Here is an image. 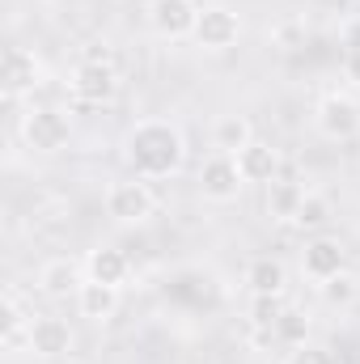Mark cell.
Instances as JSON below:
<instances>
[{
	"label": "cell",
	"instance_id": "obj_25",
	"mask_svg": "<svg viewBox=\"0 0 360 364\" xmlns=\"http://www.w3.org/2000/svg\"><path fill=\"white\" fill-rule=\"evenodd\" d=\"M344 73H348V81L360 90V47H352V51L344 55Z\"/></svg>",
	"mask_w": 360,
	"mask_h": 364
},
{
	"label": "cell",
	"instance_id": "obj_7",
	"mask_svg": "<svg viewBox=\"0 0 360 364\" xmlns=\"http://www.w3.org/2000/svg\"><path fill=\"white\" fill-rule=\"evenodd\" d=\"M203 51H229L238 38H242V17L225 4H208L199 9V21H195V34H191Z\"/></svg>",
	"mask_w": 360,
	"mask_h": 364
},
{
	"label": "cell",
	"instance_id": "obj_18",
	"mask_svg": "<svg viewBox=\"0 0 360 364\" xmlns=\"http://www.w3.org/2000/svg\"><path fill=\"white\" fill-rule=\"evenodd\" d=\"M250 140H255V127H250V119H242V114H225V119H216V127H212V149H216V153L238 157Z\"/></svg>",
	"mask_w": 360,
	"mask_h": 364
},
{
	"label": "cell",
	"instance_id": "obj_23",
	"mask_svg": "<svg viewBox=\"0 0 360 364\" xmlns=\"http://www.w3.org/2000/svg\"><path fill=\"white\" fill-rule=\"evenodd\" d=\"M318 292H322V301H327V305L344 309V305H352V301L360 296V279L352 272H339V275H331L327 284H318Z\"/></svg>",
	"mask_w": 360,
	"mask_h": 364
},
{
	"label": "cell",
	"instance_id": "obj_10",
	"mask_svg": "<svg viewBox=\"0 0 360 364\" xmlns=\"http://www.w3.org/2000/svg\"><path fill=\"white\" fill-rule=\"evenodd\" d=\"M149 21L162 38H191L199 21V0H153Z\"/></svg>",
	"mask_w": 360,
	"mask_h": 364
},
{
	"label": "cell",
	"instance_id": "obj_22",
	"mask_svg": "<svg viewBox=\"0 0 360 364\" xmlns=\"http://www.w3.org/2000/svg\"><path fill=\"white\" fill-rule=\"evenodd\" d=\"M271 339L288 343V352H292V348H301V343H309V318H305L301 309H284V318L275 322Z\"/></svg>",
	"mask_w": 360,
	"mask_h": 364
},
{
	"label": "cell",
	"instance_id": "obj_17",
	"mask_svg": "<svg viewBox=\"0 0 360 364\" xmlns=\"http://www.w3.org/2000/svg\"><path fill=\"white\" fill-rule=\"evenodd\" d=\"M77 309H81V318H90V322H110V318L119 314V288L97 284V279H85L81 292H77Z\"/></svg>",
	"mask_w": 360,
	"mask_h": 364
},
{
	"label": "cell",
	"instance_id": "obj_6",
	"mask_svg": "<svg viewBox=\"0 0 360 364\" xmlns=\"http://www.w3.org/2000/svg\"><path fill=\"white\" fill-rule=\"evenodd\" d=\"M314 123L327 140H352L360 132V102L352 93H322L318 110H314Z\"/></svg>",
	"mask_w": 360,
	"mask_h": 364
},
{
	"label": "cell",
	"instance_id": "obj_19",
	"mask_svg": "<svg viewBox=\"0 0 360 364\" xmlns=\"http://www.w3.org/2000/svg\"><path fill=\"white\" fill-rule=\"evenodd\" d=\"M301 199H305V186H301V182L275 178L268 186V212H271V220H292V216H297V208H301Z\"/></svg>",
	"mask_w": 360,
	"mask_h": 364
},
{
	"label": "cell",
	"instance_id": "obj_20",
	"mask_svg": "<svg viewBox=\"0 0 360 364\" xmlns=\"http://www.w3.org/2000/svg\"><path fill=\"white\" fill-rule=\"evenodd\" d=\"M292 225H301V229H327L331 225V199L327 195H318V191H305V199H301V208H297V216H292Z\"/></svg>",
	"mask_w": 360,
	"mask_h": 364
},
{
	"label": "cell",
	"instance_id": "obj_2",
	"mask_svg": "<svg viewBox=\"0 0 360 364\" xmlns=\"http://www.w3.org/2000/svg\"><path fill=\"white\" fill-rule=\"evenodd\" d=\"M157 212V195L149 178H119L106 186V216L119 220V225H144L149 216Z\"/></svg>",
	"mask_w": 360,
	"mask_h": 364
},
{
	"label": "cell",
	"instance_id": "obj_12",
	"mask_svg": "<svg viewBox=\"0 0 360 364\" xmlns=\"http://www.w3.org/2000/svg\"><path fill=\"white\" fill-rule=\"evenodd\" d=\"M26 348H30L34 356H43V360H55V356H64V352L73 348V326H68L64 318H34Z\"/></svg>",
	"mask_w": 360,
	"mask_h": 364
},
{
	"label": "cell",
	"instance_id": "obj_3",
	"mask_svg": "<svg viewBox=\"0 0 360 364\" xmlns=\"http://www.w3.org/2000/svg\"><path fill=\"white\" fill-rule=\"evenodd\" d=\"M68 93L81 106H106L119 93V68L115 60H81L68 77Z\"/></svg>",
	"mask_w": 360,
	"mask_h": 364
},
{
	"label": "cell",
	"instance_id": "obj_15",
	"mask_svg": "<svg viewBox=\"0 0 360 364\" xmlns=\"http://www.w3.org/2000/svg\"><path fill=\"white\" fill-rule=\"evenodd\" d=\"M30 326H34V318L26 314V305L17 301V292H4V301H0V343L9 352L26 348L30 343Z\"/></svg>",
	"mask_w": 360,
	"mask_h": 364
},
{
	"label": "cell",
	"instance_id": "obj_1",
	"mask_svg": "<svg viewBox=\"0 0 360 364\" xmlns=\"http://www.w3.org/2000/svg\"><path fill=\"white\" fill-rule=\"evenodd\" d=\"M123 161L136 178H170L186 161V136L170 119H140L123 136Z\"/></svg>",
	"mask_w": 360,
	"mask_h": 364
},
{
	"label": "cell",
	"instance_id": "obj_26",
	"mask_svg": "<svg viewBox=\"0 0 360 364\" xmlns=\"http://www.w3.org/2000/svg\"><path fill=\"white\" fill-rule=\"evenodd\" d=\"M344 47L352 51V47H360V21H352L348 30H344Z\"/></svg>",
	"mask_w": 360,
	"mask_h": 364
},
{
	"label": "cell",
	"instance_id": "obj_9",
	"mask_svg": "<svg viewBox=\"0 0 360 364\" xmlns=\"http://www.w3.org/2000/svg\"><path fill=\"white\" fill-rule=\"evenodd\" d=\"M43 85V60L26 47H9L4 51V97L17 102L21 93H34Z\"/></svg>",
	"mask_w": 360,
	"mask_h": 364
},
{
	"label": "cell",
	"instance_id": "obj_8",
	"mask_svg": "<svg viewBox=\"0 0 360 364\" xmlns=\"http://www.w3.org/2000/svg\"><path fill=\"white\" fill-rule=\"evenodd\" d=\"M301 272L309 275L314 284H327L331 275L348 272V250H344V242H339V237H327V233L309 237L305 250H301Z\"/></svg>",
	"mask_w": 360,
	"mask_h": 364
},
{
	"label": "cell",
	"instance_id": "obj_14",
	"mask_svg": "<svg viewBox=\"0 0 360 364\" xmlns=\"http://www.w3.org/2000/svg\"><path fill=\"white\" fill-rule=\"evenodd\" d=\"M85 275L97 284H110V288H123L127 275H132V259L119 250V246H97L85 255Z\"/></svg>",
	"mask_w": 360,
	"mask_h": 364
},
{
	"label": "cell",
	"instance_id": "obj_4",
	"mask_svg": "<svg viewBox=\"0 0 360 364\" xmlns=\"http://www.w3.org/2000/svg\"><path fill=\"white\" fill-rule=\"evenodd\" d=\"M68 136H73V123H68V114L55 110V106H38V110H30V114L21 119V140H26V149H34V153H60V149L68 144Z\"/></svg>",
	"mask_w": 360,
	"mask_h": 364
},
{
	"label": "cell",
	"instance_id": "obj_21",
	"mask_svg": "<svg viewBox=\"0 0 360 364\" xmlns=\"http://www.w3.org/2000/svg\"><path fill=\"white\" fill-rule=\"evenodd\" d=\"M284 296H250V326L263 335V339H271V331H275V322L284 318Z\"/></svg>",
	"mask_w": 360,
	"mask_h": 364
},
{
	"label": "cell",
	"instance_id": "obj_5",
	"mask_svg": "<svg viewBox=\"0 0 360 364\" xmlns=\"http://www.w3.org/2000/svg\"><path fill=\"white\" fill-rule=\"evenodd\" d=\"M242 186H246V178L238 170V157H229V153H212L199 166V195L208 203H233L242 195Z\"/></svg>",
	"mask_w": 360,
	"mask_h": 364
},
{
	"label": "cell",
	"instance_id": "obj_11",
	"mask_svg": "<svg viewBox=\"0 0 360 364\" xmlns=\"http://www.w3.org/2000/svg\"><path fill=\"white\" fill-rule=\"evenodd\" d=\"M90 275H85V263H73V259H51V263H43L38 267V292L43 296H51V301H68V296H77L81 292V284H85Z\"/></svg>",
	"mask_w": 360,
	"mask_h": 364
},
{
	"label": "cell",
	"instance_id": "obj_27",
	"mask_svg": "<svg viewBox=\"0 0 360 364\" xmlns=\"http://www.w3.org/2000/svg\"><path fill=\"white\" fill-rule=\"evenodd\" d=\"M221 364H242V360H221Z\"/></svg>",
	"mask_w": 360,
	"mask_h": 364
},
{
	"label": "cell",
	"instance_id": "obj_13",
	"mask_svg": "<svg viewBox=\"0 0 360 364\" xmlns=\"http://www.w3.org/2000/svg\"><path fill=\"white\" fill-rule=\"evenodd\" d=\"M238 170H242V178L246 182H271L280 178V149H271L268 140H250L242 153H238Z\"/></svg>",
	"mask_w": 360,
	"mask_h": 364
},
{
	"label": "cell",
	"instance_id": "obj_16",
	"mask_svg": "<svg viewBox=\"0 0 360 364\" xmlns=\"http://www.w3.org/2000/svg\"><path fill=\"white\" fill-rule=\"evenodd\" d=\"M284 288H288V267L280 259L263 255L246 267V292L250 296H284Z\"/></svg>",
	"mask_w": 360,
	"mask_h": 364
},
{
	"label": "cell",
	"instance_id": "obj_24",
	"mask_svg": "<svg viewBox=\"0 0 360 364\" xmlns=\"http://www.w3.org/2000/svg\"><path fill=\"white\" fill-rule=\"evenodd\" d=\"M284 364H339V360H335V352H331V348H322V343H314V339H309V343L292 348Z\"/></svg>",
	"mask_w": 360,
	"mask_h": 364
}]
</instances>
